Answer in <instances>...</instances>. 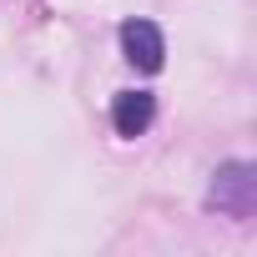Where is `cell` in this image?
Segmentation results:
<instances>
[{
  "label": "cell",
  "instance_id": "cell-1",
  "mask_svg": "<svg viewBox=\"0 0 257 257\" xmlns=\"http://www.w3.org/2000/svg\"><path fill=\"white\" fill-rule=\"evenodd\" d=\"M212 207H222V212H252V167L247 162H232V167H222L217 172V182H212Z\"/></svg>",
  "mask_w": 257,
  "mask_h": 257
},
{
  "label": "cell",
  "instance_id": "cell-2",
  "mask_svg": "<svg viewBox=\"0 0 257 257\" xmlns=\"http://www.w3.org/2000/svg\"><path fill=\"white\" fill-rule=\"evenodd\" d=\"M121 46H126V61H132V66L162 71L167 46H162V31H157L152 21H126V26H121Z\"/></svg>",
  "mask_w": 257,
  "mask_h": 257
},
{
  "label": "cell",
  "instance_id": "cell-3",
  "mask_svg": "<svg viewBox=\"0 0 257 257\" xmlns=\"http://www.w3.org/2000/svg\"><path fill=\"white\" fill-rule=\"evenodd\" d=\"M152 116H157V101L147 91H121L116 106H111V121H116L121 137H142L147 126H152Z\"/></svg>",
  "mask_w": 257,
  "mask_h": 257
}]
</instances>
